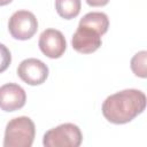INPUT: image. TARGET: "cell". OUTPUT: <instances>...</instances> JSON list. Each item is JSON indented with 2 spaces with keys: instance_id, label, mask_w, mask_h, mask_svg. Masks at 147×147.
Here are the masks:
<instances>
[{
  "instance_id": "1",
  "label": "cell",
  "mask_w": 147,
  "mask_h": 147,
  "mask_svg": "<svg viewBox=\"0 0 147 147\" xmlns=\"http://www.w3.org/2000/svg\"><path fill=\"white\" fill-rule=\"evenodd\" d=\"M146 108V95L136 88H127L109 95L102 103L105 118L114 124H125Z\"/></svg>"
},
{
  "instance_id": "2",
  "label": "cell",
  "mask_w": 147,
  "mask_h": 147,
  "mask_svg": "<svg viewBox=\"0 0 147 147\" xmlns=\"http://www.w3.org/2000/svg\"><path fill=\"white\" fill-rule=\"evenodd\" d=\"M36 126L30 117L20 116L10 119L5 130V147H31L34 140Z\"/></svg>"
},
{
  "instance_id": "3",
  "label": "cell",
  "mask_w": 147,
  "mask_h": 147,
  "mask_svg": "<svg viewBox=\"0 0 147 147\" xmlns=\"http://www.w3.org/2000/svg\"><path fill=\"white\" fill-rule=\"evenodd\" d=\"M83 140L80 129L72 123L60 124L44 134L45 147H78Z\"/></svg>"
},
{
  "instance_id": "4",
  "label": "cell",
  "mask_w": 147,
  "mask_h": 147,
  "mask_svg": "<svg viewBox=\"0 0 147 147\" xmlns=\"http://www.w3.org/2000/svg\"><path fill=\"white\" fill-rule=\"evenodd\" d=\"M8 30L13 38L28 40L37 32L38 21L33 13L29 10H17L9 18Z\"/></svg>"
},
{
  "instance_id": "5",
  "label": "cell",
  "mask_w": 147,
  "mask_h": 147,
  "mask_svg": "<svg viewBox=\"0 0 147 147\" xmlns=\"http://www.w3.org/2000/svg\"><path fill=\"white\" fill-rule=\"evenodd\" d=\"M17 75L29 85H40L48 77V67L38 59H25L20 63Z\"/></svg>"
},
{
  "instance_id": "6",
  "label": "cell",
  "mask_w": 147,
  "mask_h": 147,
  "mask_svg": "<svg viewBox=\"0 0 147 147\" xmlns=\"http://www.w3.org/2000/svg\"><path fill=\"white\" fill-rule=\"evenodd\" d=\"M40 51L49 59H59L67 48L63 33L56 29H46L41 32L38 41Z\"/></svg>"
},
{
  "instance_id": "7",
  "label": "cell",
  "mask_w": 147,
  "mask_h": 147,
  "mask_svg": "<svg viewBox=\"0 0 147 147\" xmlns=\"http://www.w3.org/2000/svg\"><path fill=\"white\" fill-rule=\"evenodd\" d=\"M72 48L82 54H91L101 46V34L92 28L79 25L72 36Z\"/></svg>"
},
{
  "instance_id": "8",
  "label": "cell",
  "mask_w": 147,
  "mask_h": 147,
  "mask_svg": "<svg viewBox=\"0 0 147 147\" xmlns=\"http://www.w3.org/2000/svg\"><path fill=\"white\" fill-rule=\"evenodd\" d=\"M26 101L25 91L17 84L7 83L0 87V109L15 111L24 107Z\"/></svg>"
},
{
  "instance_id": "9",
  "label": "cell",
  "mask_w": 147,
  "mask_h": 147,
  "mask_svg": "<svg viewBox=\"0 0 147 147\" xmlns=\"http://www.w3.org/2000/svg\"><path fill=\"white\" fill-rule=\"evenodd\" d=\"M79 25H85V26L92 28L93 30H95L96 32H99L102 36L108 31L109 20L105 13L91 11L83 16V18L79 21Z\"/></svg>"
},
{
  "instance_id": "10",
  "label": "cell",
  "mask_w": 147,
  "mask_h": 147,
  "mask_svg": "<svg viewBox=\"0 0 147 147\" xmlns=\"http://www.w3.org/2000/svg\"><path fill=\"white\" fill-rule=\"evenodd\" d=\"M80 8V0H55V9L57 14L65 20L76 17L79 14Z\"/></svg>"
},
{
  "instance_id": "11",
  "label": "cell",
  "mask_w": 147,
  "mask_h": 147,
  "mask_svg": "<svg viewBox=\"0 0 147 147\" xmlns=\"http://www.w3.org/2000/svg\"><path fill=\"white\" fill-rule=\"evenodd\" d=\"M146 59H147V52L146 51L138 52L131 59V69L136 76L141 77V78H146V76H147Z\"/></svg>"
},
{
  "instance_id": "12",
  "label": "cell",
  "mask_w": 147,
  "mask_h": 147,
  "mask_svg": "<svg viewBox=\"0 0 147 147\" xmlns=\"http://www.w3.org/2000/svg\"><path fill=\"white\" fill-rule=\"evenodd\" d=\"M10 62H11V54L9 49L3 44H0V74L7 70Z\"/></svg>"
},
{
  "instance_id": "13",
  "label": "cell",
  "mask_w": 147,
  "mask_h": 147,
  "mask_svg": "<svg viewBox=\"0 0 147 147\" xmlns=\"http://www.w3.org/2000/svg\"><path fill=\"white\" fill-rule=\"evenodd\" d=\"M85 1L91 7H102L109 2V0H85Z\"/></svg>"
},
{
  "instance_id": "14",
  "label": "cell",
  "mask_w": 147,
  "mask_h": 147,
  "mask_svg": "<svg viewBox=\"0 0 147 147\" xmlns=\"http://www.w3.org/2000/svg\"><path fill=\"white\" fill-rule=\"evenodd\" d=\"M13 0H0V6H6L8 3H10Z\"/></svg>"
}]
</instances>
